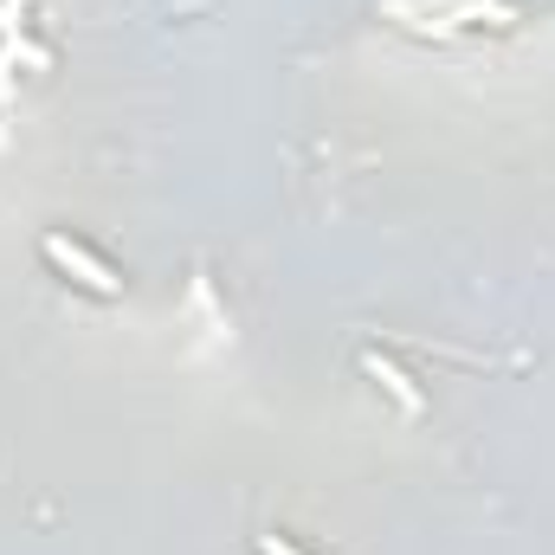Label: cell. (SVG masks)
I'll return each mask as SVG.
<instances>
[{"instance_id": "6da1fadb", "label": "cell", "mask_w": 555, "mask_h": 555, "mask_svg": "<svg viewBox=\"0 0 555 555\" xmlns=\"http://www.w3.org/2000/svg\"><path fill=\"white\" fill-rule=\"evenodd\" d=\"M39 253H46V266H52V272H65L72 284H85L91 297H124V278L111 272L98 253H85L78 240H65V233H46V240H39Z\"/></svg>"}, {"instance_id": "7a4b0ae2", "label": "cell", "mask_w": 555, "mask_h": 555, "mask_svg": "<svg viewBox=\"0 0 555 555\" xmlns=\"http://www.w3.org/2000/svg\"><path fill=\"white\" fill-rule=\"evenodd\" d=\"M362 362H369V375H375V382H388V395H395V401H401L408 414H420V395L408 388V375H401L395 362H382V356H362Z\"/></svg>"}, {"instance_id": "3957f363", "label": "cell", "mask_w": 555, "mask_h": 555, "mask_svg": "<svg viewBox=\"0 0 555 555\" xmlns=\"http://www.w3.org/2000/svg\"><path fill=\"white\" fill-rule=\"evenodd\" d=\"M259 555H304V550H291L284 537H259Z\"/></svg>"}]
</instances>
